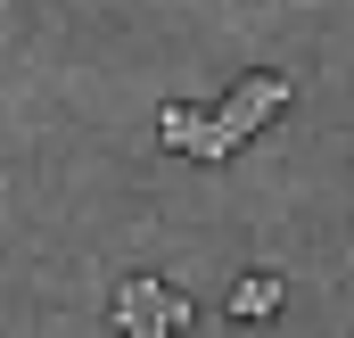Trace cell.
<instances>
[{
	"mask_svg": "<svg viewBox=\"0 0 354 338\" xmlns=\"http://www.w3.org/2000/svg\"><path fill=\"white\" fill-rule=\"evenodd\" d=\"M280 107H288V75H248V83L223 91L214 107L174 99V107L157 116V141H165V149H181V157H198V166H223V157H239V149L264 132Z\"/></svg>",
	"mask_w": 354,
	"mask_h": 338,
	"instance_id": "obj_1",
	"label": "cell"
},
{
	"mask_svg": "<svg viewBox=\"0 0 354 338\" xmlns=\"http://www.w3.org/2000/svg\"><path fill=\"white\" fill-rule=\"evenodd\" d=\"M115 338H174L165 330V281L157 272H124V289H115Z\"/></svg>",
	"mask_w": 354,
	"mask_h": 338,
	"instance_id": "obj_2",
	"label": "cell"
},
{
	"mask_svg": "<svg viewBox=\"0 0 354 338\" xmlns=\"http://www.w3.org/2000/svg\"><path fill=\"white\" fill-rule=\"evenodd\" d=\"M231 314H239V322H264V314H280V272H248V281L231 289Z\"/></svg>",
	"mask_w": 354,
	"mask_h": 338,
	"instance_id": "obj_3",
	"label": "cell"
},
{
	"mask_svg": "<svg viewBox=\"0 0 354 338\" xmlns=\"http://www.w3.org/2000/svg\"><path fill=\"white\" fill-rule=\"evenodd\" d=\"M189 322H198V305H189V297H174V289H165V330H189Z\"/></svg>",
	"mask_w": 354,
	"mask_h": 338,
	"instance_id": "obj_4",
	"label": "cell"
}]
</instances>
